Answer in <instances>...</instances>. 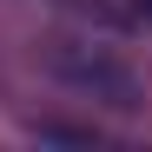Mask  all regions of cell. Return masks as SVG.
Returning a JSON list of instances; mask_svg holds the SVG:
<instances>
[{
  "instance_id": "6da1fadb",
  "label": "cell",
  "mask_w": 152,
  "mask_h": 152,
  "mask_svg": "<svg viewBox=\"0 0 152 152\" xmlns=\"http://www.w3.org/2000/svg\"><path fill=\"white\" fill-rule=\"evenodd\" d=\"M46 66H53L66 86H80V93H93V99H106V106H119V113H132V106H139V80H132V66H126L113 46L53 40V46H46Z\"/></svg>"
},
{
  "instance_id": "7a4b0ae2",
  "label": "cell",
  "mask_w": 152,
  "mask_h": 152,
  "mask_svg": "<svg viewBox=\"0 0 152 152\" xmlns=\"http://www.w3.org/2000/svg\"><path fill=\"white\" fill-rule=\"evenodd\" d=\"M139 7H145V13H152V0H139Z\"/></svg>"
}]
</instances>
